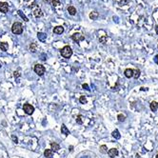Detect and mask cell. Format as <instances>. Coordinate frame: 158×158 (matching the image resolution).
I'll list each match as a JSON object with an SVG mask.
<instances>
[{
  "label": "cell",
  "mask_w": 158,
  "mask_h": 158,
  "mask_svg": "<svg viewBox=\"0 0 158 158\" xmlns=\"http://www.w3.org/2000/svg\"><path fill=\"white\" fill-rule=\"evenodd\" d=\"M11 32L15 34H21L23 32V26L19 22H15L11 26Z\"/></svg>",
  "instance_id": "cell-1"
},
{
  "label": "cell",
  "mask_w": 158,
  "mask_h": 158,
  "mask_svg": "<svg viewBox=\"0 0 158 158\" xmlns=\"http://www.w3.org/2000/svg\"><path fill=\"white\" fill-rule=\"evenodd\" d=\"M60 54L64 58H70L72 55V50L70 46H65L61 50H60Z\"/></svg>",
  "instance_id": "cell-2"
},
{
  "label": "cell",
  "mask_w": 158,
  "mask_h": 158,
  "mask_svg": "<svg viewBox=\"0 0 158 158\" xmlns=\"http://www.w3.org/2000/svg\"><path fill=\"white\" fill-rule=\"evenodd\" d=\"M34 72H35V73L37 75L42 76L45 73V72H46V69H45V67H44L43 65L36 64L34 66Z\"/></svg>",
  "instance_id": "cell-3"
},
{
  "label": "cell",
  "mask_w": 158,
  "mask_h": 158,
  "mask_svg": "<svg viewBox=\"0 0 158 158\" xmlns=\"http://www.w3.org/2000/svg\"><path fill=\"white\" fill-rule=\"evenodd\" d=\"M23 111H25L26 114L32 115L33 113V111H34V108L31 104L27 103V104H24V106H23Z\"/></svg>",
  "instance_id": "cell-4"
},
{
  "label": "cell",
  "mask_w": 158,
  "mask_h": 158,
  "mask_svg": "<svg viewBox=\"0 0 158 158\" xmlns=\"http://www.w3.org/2000/svg\"><path fill=\"white\" fill-rule=\"evenodd\" d=\"M72 40L74 41V42H81L83 40H85V36L82 35L81 33H79V32H75V33H73L72 35Z\"/></svg>",
  "instance_id": "cell-5"
},
{
  "label": "cell",
  "mask_w": 158,
  "mask_h": 158,
  "mask_svg": "<svg viewBox=\"0 0 158 158\" xmlns=\"http://www.w3.org/2000/svg\"><path fill=\"white\" fill-rule=\"evenodd\" d=\"M9 11V4L7 2H0V11L3 14H7Z\"/></svg>",
  "instance_id": "cell-6"
},
{
  "label": "cell",
  "mask_w": 158,
  "mask_h": 158,
  "mask_svg": "<svg viewBox=\"0 0 158 158\" xmlns=\"http://www.w3.org/2000/svg\"><path fill=\"white\" fill-rule=\"evenodd\" d=\"M33 15L35 16L36 18H39L41 17L42 15H43V12H42V10L40 9V8H38L37 6L35 7V9L33 10Z\"/></svg>",
  "instance_id": "cell-7"
},
{
  "label": "cell",
  "mask_w": 158,
  "mask_h": 158,
  "mask_svg": "<svg viewBox=\"0 0 158 158\" xmlns=\"http://www.w3.org/2000/svg\"><path fill=\"white\" fill-rule=\"evenodd\" d=\"M108 154L110 157L114 158L115 156L118 155V150H117V149H114V148H113V149H111V150L108 151Z\"/></svg>",
  "instance_id": "cell-8"
},
{
  "label": "cell",
  "mask_w": 158,
  "mask_h": 158,
  "mask_svg": "<svg viewBox=\"0 0 158 158\" xmlns=\"http://www.w3.org/2000/svg\"><path fill=\"white\" fill-rule=\"evenodd\" d=\"M54 32L56 34H61L64 32V27L63 26H57L54 29Z\"/></svg>",
  "instance_id": "cell-9"
},
{
  "label": "cell",
  "mask_w": 158,
  "mask_h": 158,
  "mask_svg": "<svg viewBox=\"0 0 158 158\" xmlns=\"http://www.w3.org/2000/svg\"><path fill=\"white\" fill-rule=\"evenodd\" d=\"M124 73H125V76H126L127 78H131L133 76V72L131 69H126Z\"/></svg>",
  "instance_id": "cell-10"
},
{
  "label": "cell",
  "mask_w": 158,
  "mask_h": 158,
  "mask_svg": "<svg viewBox=\"0 0 158 158\" xmlns=\"http://www.w3.org/2000/svg\"><path fill=\"white\" fill-rule=\"evenodd\" d=\"M44 155H45L46 158H52L54 157V151H51V150H45Z\"/></svg>",
  "instance_id": "cell-11"
},
{
  "label": "cell",
  "mask_w": 158,
  "mask_h": 158,
  "mask_svg": "<svg viewBox=\"0 0 158 158\" xmlns=\"http://www.w3.org/2000/svg\"><path fill=\"white\" fill-rule=\"evenodd\" d=\"M50 147H51V151H58L60 150V146L58 145L57 143H55V142H52V143H50Z\"/></svg>",
  "instance_id": "cell-12"
},
{
  "label": "cell",
  "mask_w": 158,
  "mask_h": 158,
  "mask_svg": "<svg viewBox=\"0 0 158 158\" xmlns=\"http://www.w3.org/2000/svg\"><path fill=\"white\" fill-rule=\"evenodd\" d=\"M150 108H151V111H156L158 109V103L155 101H152L151 104H150Z\"/></svg>",
  "instance_id": "cell-13"
},
{
  "label": "cell",
  "mask_w": 158,
  "mask_h": 158,
  "mask_svg": "<svg viewBox=\"0 0 158 158\" xmlns=\"http://www.w3.org/2000/svg\"><path fill=\"white\" fill-rule=\"evenodd\" d=\"M37 37H38V39H39L40 41L44 42V41L46 40V38H47V34L44 33V32H38V33H37Z\"/></svg>",
  "instance_id": "cell-14"
},
{
  "label": "cell",
  "mask_w": 158,
  "mask_h": 158,
  "mask_svg": "<svg viewBox=\"0 0 158 158\" xmlns=\"http://www.w3.org/2000/svg\"><path fill=\"white\" fill-rule=\"evenodd\" d=\"M61 133H62V134H65L66 136L70 134V130H69L68 128L65 126L64 124H63V125H62V127H61Z\"/></svg>",
  "instance_id": "cell-15"
},
{
  "label": "cell",
  "mask_w": 158,
  "mask_h": 158,
  "mask_svg": "<svg viewBox=\"0 0 158 158\" xmlns=\"http://www.w3.org/2000/svg\"><path fill=\"white\" fill-rule=\"evenodd\" d=\"M68 11L71 15H74L76 14V9L73 6H69L68 7Z\"/></svg>",
  "instance_id": "cell-16"
},
{
  "label": "cell",
  "mask_w": 158,
  "mask_h": 158,
  "mask_svg": "<svg viewBox=\"0 0 158 158\" xmlns=\"http://www.w3.org/2000/svg\"><path fill=\"white\" fill-rule=\"evenodd\" d=\"M8 48H9L8 43H6V42H2V43H0V49H1V50H3V51H7Z\"/></svg>",
  "instance_id": "cell-17"
},
{
  "label": "cell",
  "mask_w": 158,
  "mask_h": 158,
  "mask_svg": "<svg viewBox=\"0 0 158 158\" xmlns=\"http://www.w3.org/2000/svg\"><path fill=\"white\" fill-rule=\"evenodd\" d=\"M133 77H134L135 79H137L138 77H139V76H140V74H141L140 70L135 69V70H133Z\"/></svg>",
  "instance_id": "cell-18"
},
{
  "label": "cell",
  "mask_w": 158,
  "mask_h": 158,
  "mask_svg": "<svg viewBox=\"0 0 158 158\" xmlns=\"http://www.w3.org/2000/svg\"><path fill=\"white\" fill-rule=\"evenodd\" d=\"M100 152L101 153H103V154H106V153H108V148H107V146L106 145H102V146H100Z\"/></svg>",
  "instance_id": "cell-19"
},
{
  "label": "cell",
  "mask_w": 158,
  "mask_h": 158,
  "mask_svg": "<svg viewBox=\"0 0 158 158\" xmlns=\"http://www.w3.org/2000/svg\"><path fill=\"white\" fill-rule=\"evenodd\" d=\"M30 50L32 52H36V50H37V45L35 43H32L30 45Z\"/></svg>",
  "instance_id": "cell-20"
},
{
  "label": "cell",
  "mask_w": 158,
  "mask_h": 158,
  "mask_svg": "<svg viewBox=\"0 0 158 158\" xmlns=\"http://www.w3.org/2000/svg\"><path fill=\"white\" fill-rule=\"evenodd\" d=\"M111 135L114 137L115 139H120V137H121V135H120V133H119V131L117 130V129L113 130L112 133H111Z\"/></svg>",
  "instance_id": "cell-21"
},
{
  "label": "cell",
  "mask_w": 158,
  "mask_h": 158,
  "mask_svg": "<svg viewBox=\"0 0 158 158\" xmlns=\"http://www.w3.org/2000/svg\"><path fill=\"white\" fill-rule=\"evenodd\" d=\"M97 17H98V12H97V11H91V12L90 14V19L95 20Z\"/></svg>",
  "instance_id": "cell-22"
},
{
  "label": "cell",
  "mask_w": 158,
  "mask_h": 158,
  "mask_svg": "<svg viewBox=\"0 0 158 158\" xmlns=\"http://www.w3.org/2000/svg\"><path fill=\"white\" fill-rule=\"evenodd\" d=\"M76 122H77V124H79V125H82L83 123H84L82 115H78V116L76 117Z\"/></svg>",
  "instance_id": "cell-23"
},
{
  "label": "cell",
  "mask_w": 158,
  "mask_h": 158,
  "mask_svg": "<svg viewBox=\"0 0 158 158\" xmlns=\"http://www.w3.org/2000/svg\"><path fill=\"white\" fill-rule=\"evenodd\" d=\"M17 12H18V15H20V16H21L22 19H24V21H26V22L29 21V19H28V17H27V16H26V15H24V14H23V12H22L21 11H18Z\"/></svg>",
  "instance_id": "cell-24"
},
{
  "label": "cell",
  "mask_w": 158,
  "mask_h": 158,
  "mask_svg": "<svg viewBox=\"0 0 158 158\" xmlns=\"http://www.w3.org/2000/svg\"><path fill=\"white\" fill-rule=\"evenodd\" d=\"M117 119H118L120 122H124V121H125V119H126V115L120 113V114H118V116H117Z\"/></svg>",
  "instance_id": "cell-25"
},
{
  "label": "cell",
  "mask_w": 158,
  "mask_h": 158,
  "mask_svg": "<svg viewBox=\"0 0 158 158\" xmlns=\"http://www.w3.org/2000/svg\"><path fill=\"white\" fill-rule=\"evenodd\" d=\"M107 39H108V36L104 35V36H102V37H100V38H99V41H100L101 43L105 44V43H106V41H107Z\"/></svg>",
  "instance_id": "cell-26"
},
{
  "label": "cell",
  "mask_w": 158,
  "mask_h": 158,
  "mask_svg": "<svg viewBox=\"0 0 158 158\" xmlns=\"http://www.w3.org/2000/svg\"><path fill=\"white\" fill-rule=\"evenodd\" d=\"M79 101H80V103L81 104H86L87 103V99L85 96H81L80 98H79Z\"/></svg>",
  "instance_id": "cell-27"
},
{
  "label": "cell",
  "mask_w": 158,
  "mask_h": 158,
  "mask_svg": "<svg viewBox=\"0 0 158 158\" xmlns=\"http://www.w3.org/2000/svg\"><path fill=\"white\" fill-rule=\"evenodd\" d=\"M59 4H60V1H59V0H51V5H52L54 7L58 6Z\"/></svg>",
  "instance_id": "cell-28"
},
{
  "label": "cell",
  "mask_w": 158,
  "mask_h": 158,
  "mask_svg": "<svg viewBox=\"0 0 158 158\" xmlns=\"http://www.w3.org/2000/svg\"><path fill=\"white\" fill-rule=\"evenodd\" d=\"M82 87H83V89H85V90H90V88H89V85H88V84H83Z\"/></svg>",
  "instance_id": "cell-29"
},
{
  "label": "cell",
  "mask_w": 158,
  "mask_h": 158,
  "mask_svg": "<svg viewBox=\"0 0 158 158\" xmlns=\"http://www.w3.org/2000/svg\"><path fill=\"white\" fill-rule=\"evenodd\" d=\"M128 3H129V0H121L120 1V4H123V5H126Z\"/></svg>",
  "instance_id": "cell-30"
},
{
  "label": "cell",
  "mask_w": 158,
  "mask_h": 158,
  "mask_svg": "<svg viewBox=\"0 0 158 158\" xmlns=\"http://www.w3.org/2000/svg\"><path fill=\"white\" fill-rule=\"evenodd\" d=\"M11 138H12V140H14V142H15V143H17V142H18L17 137L15 136V135H12V136H11Z\"/></svg>",
  "instance_id": "cell-31"
},
{
  "label": "cell",
  "mask_w": 158,
  "mask_h": 158,
  "mask_svg": "<svg viewBox=\"0 0 158 158\" xmlns=\"http://www.w3.org/2000/svg\"><path fill=\"white\" fill-rule=\"evenodd\" d=\"M153 60H154L155 63H156V64L158 65V55H155L154 58H153Z\"/></svg>",
  "instance_id": "cell-32"
},
{
  "label": "cell",
  "mask_w": 158,
  "mask_h": 158,
  "mask_svg": "<svg viewBox=\"0 0 158 158\" xmlns=\"http://www.w3.org/2000/svg\"><path fill=\"white\" fill-rule=\"evenodd\" d=\"M19 75H20V74H19V72H15V77H18Z\"/></svg>",
  "instance_id": "cell-33"
},
{
  "label": "cell",
  "mask_w": 158,
  "mask_h": 158,
  "mask_svg": "<svg viewBox=\"0 0 158 158\" xmlns=\"http://www.w3.org/2000/svg\"><path fill=\"white\" fill-rule=\"evenodd\" d=\"M155 32H156V33L158 34V26H156V27H155Z\"/></svg>",
  "instance_id": "cell-34"
},
{
  "label": "cell",
  "mask_w": 158,
  "mask_h": 158,
  "mask_svg": "<svg viewBox=\"0 0 158 158\" xmlns=\"http://www.w3.org/2000/svg\"><path fill=\"white\" fill-rule=\"evenodd\" d=\"M45 1H47V2H50V0H45Z\"/></svg>",
  "instance_id": "cell-35"
},
{
  "label": "cell",
  "mask_w": 158,
  "mask_h": 158,
  "mask_svg": "<svg viewBox=\"0 0 158 158\" xmlns=\"http://www.w3.org/2000/svg\"><path fill=\"white\" fill-rule=\"evenodd\" d=\"M155 157H156V158H158V153H157V154H156V156H155Z\"/></svg>",
  "instance_id": "cell-36"
},
{
  "label": "cell",
  "mask_w": 158,
  "mask_h": 158,
  "mask_svg": "<svg viewBox=\"0 0 158 158\" xmlns=\"http://www.w3.org/2000/svg\"><path fill=\"white\" fill-rule=\"evenodd\" d=\"M0 67H2V66H1V64H0Z\"/></svg>",
  "instance_id": "cell-37"
}]
</instances>
